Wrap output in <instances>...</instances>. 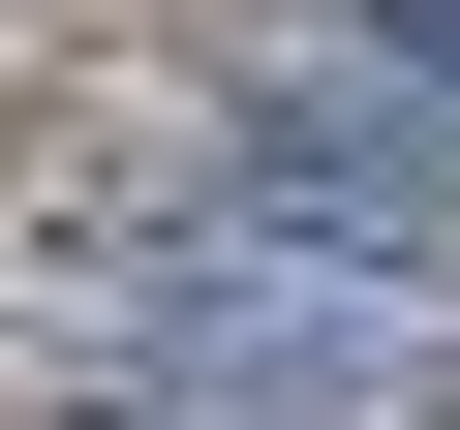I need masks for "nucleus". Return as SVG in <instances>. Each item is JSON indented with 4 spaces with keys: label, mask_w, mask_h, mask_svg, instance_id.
Here are the masks:
<instances>
[{
    "label": "nucleus",
    "mask_w": 460,
    "mask_h": 430,
    "mask_svg": "<svg viewBox=\"0 0 460 430\" xmlns=\"http://www.w3.org/2000/svg\"><path fill=\"white\" fill-rule=\"evenodd\" d=\"M338 62H368V93H429V123H460V0H338Z\"/></svg>",
    "instance_id": "obj_3"
},
{
    "label": "nucleus",
    "mask_w": 460,
    "mask_h": 430,
    "mask_svg": "<svg viewBox=\"0 0 460 430\" xmlns=\"http://www.w3.org/2000/svg\"><path fill=\"white\" fill-rule=\"evenodd\" d=\"M31 308H62L93 430H460V277L307 246L277 184H215V215H93Z\"/></svg>",
    "instance_id": "obj_1"
},
{
    "label": "nucleus",
    "mask_w": 460,
    "mask_h": 430,
    "mask_svg": "<svg viewBox=\"0 0 460 430\" xmlns=\"http://www.w3.org/2000/svg\"><path fill=\"white\" fill-rule=\"evenodd\" d=\"M246 184L307 215V246H368V277H429V246H460V123H429V93H368V62H277V93H246Z\"/></svg>",
    "instance_id": "obj_2"
}]
</instances>
